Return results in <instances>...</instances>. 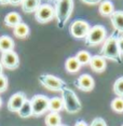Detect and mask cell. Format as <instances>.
Wrapping results in <instances>:
<instances>
[{"label": "cell", "mask_w": 123, "mask_h": 126, "mask_svg": "<svg viewBox=\"0 0 123 126\" xmlns=\"http://www.w3.org/2000/svg\"><path fill=\"white\" fill-rule=\"evenodd\" d=\"M118 37L119 33L117 31H113L109 37L105 39L101 50V55L105 59H110L118 64H122V55L118 47Z\"/></svg>", "instance_id": "6da1fadb"}, {"label": "cell", "mask_w": 123, "mask_h": 126, "mask_svg": "<svg viewBox=\"0 0 123 126\" xmlns=\"http://www.w3.org/2000/svg\"><path fill=\"white\" fill-rule=\"evenodd\" d=\"M54 10L57 27L62 29L69 21L73 12V0H56Z\"/></svg>", "instance_id": "7a4b0ae2"}, {"label": "cell", "mask_w": 123, "mask_h": 126, "mask_svg": "<svg viewBox=\"0 0 123 126\" xmlns=\"http://www.w3.org/2000/svg\"><path fill=\"white\" fill-rule=\"evenodd\" d=\"M61 93H62V99L65 110L68 113H78L81 110L82 105L75 92L66 85V86L62 88Z\"/></svg>", "instance_id": "3957f363"}, {"label": "cell", "mask_w": 123, "mask_h": 126, "mask_svg": "<svg viewBox=\"0 0 123 126\" xmlns=\"http://www.w3.org/2000/svg\"><path fill=\"white\" fill-rule=\"evenodd\" d=\"M107 38V31L105 26L103 25H94L90 28L87 37L84 38V43L87 47H96V45L103 43Z\"/></svg>", "instance_id": "277c9868"}, {"label": "cell", "mask_w": 123, "mask_h": 126, "mask_svg": "<svg viewBox=\"0 0 123 126\" xmlns=\"http://www.w3.org/2000/svg\"><path fill=\"white\" fill-rule=\"evenodd\" d=\"M38 80L42 84V86H44L49 91L61 92L63 87L66 86V82H65L64 80L57 78V77L53 76V74L43 73V74H41V76H39Z\"/></svg>", "instance_id": "5b68a950"}, {"label": "cell", "mask_w": 123, "mask_h": 126, "mask_svg": "<svg viewBox=\"0 0 123 126\" xmlns=\"http://www.w3.org/2000/svg\"><path fill=\"white\" fill-rule=\"evenodd\" d=\"M49 98L45 95H35L31 97V108H33V115L34 116H40L43 113H45L49 110Z\"/></svg>", "instance_id": "8992f818"}, {"label": "cell", "mask_w": 123, "mask_h": 126, "mask_svg": "<svg viewBox=\"0 0 123 126\" xmlns=\"http://www.w3.org/2000/svg\"><path fill=\"white\" fill-rule=\"evenodd\" d=\"M54 17H55V10L50 3H41L35 12V19L40 24H47Z\"/></svg>", "instance_id": "52a82bcc"}, {"label": "cell", "mask_w": 123, "mask_h": 126, "mask_svg": "<svg viewBox=\"0 0 123 126\" xmlns=\"http://www.w3.org/2000/svg\"><path fill=\"white\" fill-rule=\"evenodd\" d=\"M90 24L83 19H76L70 24L69 32L76 39H84L90 31Z\"/></svg>", "instance_id": "ba28073f"}, {"label": "cell", "mask_w": 123, "mask_h": 126, "mask_svg": "<svg viewBox=\"0 0 123 126\" xmlns=\"http://www.w3.org/2000/svg\"><path fill=\"white\" fill-rule=\"evenodd\" d=\"M1 64L4 68L10 70L16 69L19 65V58L18 55L16 54V52L14 51H7V52H2L1 57H0Z\"/></svg>", "instance_id": "9c48e42d"}, {"label": "cell", "mask_w": 123, "mask_h": 126, "mask_svg": "<svg viewBox=\"0 0 123 126\" xmlns=\"http://www.w3.org/2000/svg\"><path fill=\"white\" fill-rule=\"evenodd\" d=\"M75 85L77 86V88L82 92H91L94 88V85H95V82H94V79L90 74L84 73L82 76H80L78 79L75 81Z\"/></svg>", "instance_id": "30bf717a"}, {"label": "cell", "mask_w": 123, "mask_h": 126, "mask_svg": "<svg viewBox=\"0 0 123 126\" xmlns=\"http://www.w3.org/2000/svg\"><path fill=\"white\" fill-rule=\"evenodd\" d=\"M26 95L23 92L13 94L8 101V110H10L11 112H18L19 108L22 107V105L24 104V101L26 100Z\"/></svg>", "instance_id": "8fae6325"}, {"label": "cell", "mask_w": 123, "mask_h": 126, "mask_svg": "<svg viewBox=\"0 0 123 126\" xmlns=\"http://www.w3.org/2000/svg\"><path fill=\"white\" fill-rule=\"evenodd\" d=\"M88 65H90L91 69L97 73L104 72L106 70V67H107L106 59L102 55H93L91 57V61L88 63Z\"/></svg>", "instance_id": "7c38bea8"}, {"label": "cell", "mask_w": 123, "mask_h": 126, "mask_svg": "<svg viewBox=\"0 0 123 126\" xmlns=\"http://www.w3.org/2000/svg\"><path fill=\"white\" fill-rule=\"evenodd\" d=\"M109 17L114 31H117L119 35H123V11L114 10Z\"/></svg>", "instance_id": "4fadbf2b"}, {"label": "cell", "mask_w": 123, "mask_h": 126, "mask_svg": "<svg viewBox=\"0 0 123 126\" xmlns=\"http://www.w3.org/2000/svg\"><path fill=\"white\" fill-rule=\"evenodd\" d=\"M98 12L102 16H110L114 12V5L110 0H102L98 4Z\"/></svg>", "instance_id": "5bb4252c"}, {"label": "cell", "mask_w": 123, "mask_h": 126, "mask_svg": "<svg viewBox=\"0 0 123 126\" xmlns=\"http://www.w3.org/2000/svg\"><path fill=\"white\" fill-rule=\"evenodd\" d=\"M29 32H30V29L28 27L27 24L21 22L19 24H18L15 27L13 28V33L16 38L18 39H25L29 36Z\"/></svg>", "instance_id": "9a60e30c"}, {"label": "cell", "mask_w": 123, "mask_h": 126, "mask_svg": "<svg viewBox=\"0 0 123 126\" xmlns=\"http://www.w3.org/2000/svg\"><path fill=\"white\" fill-rule=\"evenodd\" d=\"M41 4V0H23L21 7L25 13H35Z\"/></svg>", "instance_id": "2e32d148"}, {"label": "cell", "mask_w": 123, "mask_h": 126, "mask_svg": "<svg viewBox=\"0 0 123 126\" xmlns=\"http://www.w3.org/2000/svg\"><path fill=\"white\" fill-rule=\"evenodd\" d=\"M65 69L69 73H77L81 69V65L78 62V59L76 58V56L68 57L66 59V62H65Z\"/></svg>", "instance_id": "e0dca14e"}, {"label": "cell", "mask_w": 123, "mask_h": 126, "mask_svg": "<svg viewBox=\"0 0 123 126\" xmlns=\"http://www.w3.org/2000/svg\"><path fill=\"white\" fill-rule=\"evenodd\" d=\"M15 43L14 40L9 36H1L0 37V52H7V51L14 50Z\"/></svg>", "instance_id": "ac0fdd59"}, {"label": "cell", "mask_w": 123, "mask_h": 126, "mask_svg": "<svg viewBox=\"0 0 123 126\" xmlns=\"http://www.w3.org/2000/svg\"><path fill=\"white\" fill-rule=\"evenodd\" d=\"M22 22V17L18 12H10L4 16V24L8 27L14 28L18 24Z\"/></svg>", "instance_id": "d6986e66"}, {"label": "cell", "mask_w": 123, "mask_h": 126, "mask_svg": "<svg viewBox=\"0 0 123 126\" xmlns=\"http://www.w3.org/2000/svg\"><path fill=\"white\" fill-rule=\"evenodd\" d=\"M44 123L47 126H59L62 124V117L58 114V112H52L47 114L44 119Z\"/></svg>", "instance_id": "ffe728a7"}, {"label": "cell", "mask_w": 123, "mask_h": 126, "mask_svg": "<svg viewBox=\"0 0 123 126\" xmlns=\"http://www.w3.org/2000/svg\"><path fill=\"white\" fill-rule=\"evenodd\" d=\"M18 114L22 119H27V117L33 116V108H31V102L30 99H27L24 101V104L22 105V107L19 108L18 111Z\"/></svg>", "instance_id": "44dd1931"}, {"label": "cell", "mask_w": 123, "mask_h": 126, "mask_svg": "<svg viewBox=\"0 0 123 126\" xmlns=\"http://www.w3.org/2000/svg\"><path fill=\"white\" fill-rule=\"evenodd\" d=\"M64 109L63 99L59 97H52L49 100V110L52 112H59Z\"/></svg>", "instance_id": "7402d4cb"}, {"label": "cell", "mask_w": 123, "mask_h": 126, "mask_svg": "<svg viewBox=\"0 0 123 126\" xmlns=\"http://www.w3.org/2000/svg\"><path fill=\"white\" fill-rule=\"evenodd\" d=\"M91 55L88 51H79L78 53L76 54V58L78 59V62L80 63L81 66H84V65H88L91 61Z\"/></svg>", "instance_id": "603a6c76"}, {"label": "cell", "mask_w": 123, "mask_h": 126, "mask_svg": "<svg viewBox=\"0 0 123 126\" xmlns=\"http://www.w3.org/2000/svg\"><path fill=\"white\" fill-rule=\"evenodd\" d=\"M110 107L114 112L122 113L123 112V97H117V98L112 99Z\"/></svg>", "instance_id": "cb8c5ba5"}, {"label": "cell", "mask_w": 123, "mask_h": 126, "mask_svg": "<svg viewBox=\"0 0 123 126\" xmlns=\"http://www.w3.org/2000/svg\"><path fill=\"white\" fill-rule=\"evenodd\" d=\"M113 93L118 97H123V77L116 80L113 84Z\"/></svg>", "instance_id": "d4e9b609"}, {"label": "cell", "mask_w": 123, "mask_h": 126, "mask_svg": "<svg viewBox=\"0 0 123 126\" xmlns=\"http://www.w3.org/2000/svg\"><path fill=\"white\" fill-rule=\"evenodd\" d=\"M7 88H8V79L3 74H0V93L5 92Z\"/></svg>", "instance_id": "484cf974"}, {"label": "cell", "mask_w": 123, "mask_h": 126, "mask_svg": "<svg viewBox=\"0 0 123 126\" xmlns=\"http://www.w3.org/2000/svg\"><path fill=\"white\" fill-rule=\"evenodd\" d=\"M90 126H107L105 120L103 117H95L92 122H91Z\"/></svg>", "instance_id": "4316f807"}, {"label": "cell", "mask_w": 123, "mask_h": 126, "mask_svg": "<svg viewBox=\"0 0 123 126\" xmlns=\"http://www.w3.org/2000/svg\"><path fill=\"white\" fill-rule=\"evenodd\" d=\"M81 2H83L85 4H90V5H96L99 4L102 2V0H80Z\"/></svg>", "instance_id": "83f0119b"}, {"label": "cell", "mask_w": 123, "mask_h": 126, "mask_svg": "<svg viewBox=\"0 0 123 126\" xmlns=\"http://www.w3.org/2000/svg\"><path fill=\"white\" fill-rule=\"evenodd\" d=\"M118 47L121 55H123V35L118 37Z\"/></svg>", "instance_id": "f1b7e54d"}, {"label": "cell", "mask_w": 123, "mask_h": 126, "mask_svg": "<svg viewBox=\"0 0 123 126\" xmlns=\"http://www.w3.org/2000/svg\"><path fill=\"white\" fill-rule=\"evenodd\" d=\"M23 0H10L9 1V4H12V5H19L22 3Z\"/></svg>", "instance_id": "f546056e"}, {"label": "cell", "mask_w": 123, "mask_h": 126, "mask_svg": "<svg viewBox=\"0 0 123 126\" xmlns=\"http://www.w3.org/2000/svg\"><path fill=\"white\" fill-rule=\"evenodd\" d=\"M75 126H88V125L84 121H81V120H80V121H77V122H76Z\"/></svg>", "instance_id": "4dcf8cb0"}, {"label": "cell", "mask_w": 123, "mask_h": 126, "mask_svg": "<svg viewBox=\"0 0 123 126\" xmlns=\"http://www.w3.org/2000/svg\"><path fill=\"white\" fill-rule=\"evenodd\" d=\"M9 1H10V0H0V4H2V5L9 4Z\"/></svg>", "instance_id": "1f68e13d"}, {"label": "cell", "mask_w": 123, "mask_h": 126, "mask_svg": "<svg viewBox=\"0 0 123 126\" xmlns=\"http://www.w3.org/2000/svg\"><path fill=\"white\" fill-rule=\"evenodd\" d=\"M2 71H3V66H2L1 61H0V74H2Z\"/></svg>", "instance_id": "d6a6232c"}, {"label": "cell", "mask_w": 123, "mask_h": 126, "mask_svg": "<svg viewBox=\"0 0 123 126\" xmlns=\"http://www.w3.org/2000/svg\"><path fill=\"white\" fill-rule=\"evenodd\" d=\"M1 106H2V98L0 97V107H1Z\"/></svg>", "instance_id": "836d02e7"}, {"label": "cell", "mask_w": 123, "mask_h": 126, "mask_svg": "<svg viewBox=\"0 0 123 126\" xmlns=\"http://www.w3.org/2000/svg\"><path fill=\"white\" fill-rule=\"evenodd\" d=\"M48 1H56V0H48Z\"/></svg>", "instance_id": "e575fe53"}, {"label": "cell", "mask_w": 123, "mask_h": 126, "mask_svg": "<svg viewBox=\"0 0 123 126\" xmlns=\"http://www.w3.org/2000/svg\"><path fill=\"white\" fill-rule=\"evenodd\" d=\"M59 126H67V125H62V124H61V125H59Z\"/></svg>", "instance_id": "d590c367"}, {"label": "cell", "mask_w": 123, "mask_h": 126, "mask_svg": "<svg viewBox=\"0 0 123 126\" xmlns=\"http://www.w3.org/2000/svg\"><path fill=\"white\" fill-rule=\"evenodd\" d=\"M121 126H123V125H121Z\"/></svg>", "instance_id": "8d00e7d4"}]
</instances>
